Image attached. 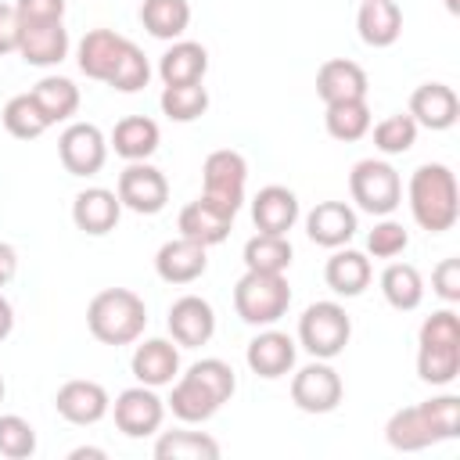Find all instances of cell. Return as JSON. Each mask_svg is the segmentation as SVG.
<instances>
[{"instance_id":"6da1fadb","label":"cell","mask_w":460,"mask_h":460,"mask_svg":"<svg viewBox=\"0 0 460 460\" xmlns=\"http://www.w3.org/2000/svg\"><path fill=\"white\" fill-rule=\"evenodd\" d=\"M237 392V377H234V367L208 356V359H198L190 363L187 374H180L172 381V395L165 399L172 417L183 420V424H205L219 413L223 402H230V395Z\"/></svg>"},{"instance_id":"7a4b0ae2","label":"cell","mask_w":460,"mask_h":460,"mask_svg":"<svg viewBox=\"0 0 460 460\" xmlns=\"http://www.w3.org/2000/svg\"><path fill=\"white\" fill-rule=\"evenodd\" d=\"M460 428V399L456 395H435L417 406H402L385 424V442L399 453H420L428 446L456 438Z\"/></svg>"},{"instance_id":"3957f363","label":"cell","mask_w":460,"mask_h":460,"mask_svg":"<svg viewBox=\"0 0 460 460\" xmlns=\"http://www.w3.org/2000/svg\"><path fill=\"white\" fill-rule=\"evenodd\" d=\"M410 212L413 223L428 234H446L453 230V223L460 219V190H456V176L449 165L442 162H424L413 169L410 187Z\"/></svg>"},{"instance_id":"277c9868","label":"cell","mask_w":460,"mask_h":460,"mask_svg":"<svg viewBox=\"0 0 460 460\" xmlns=\"http://www.w3.org/2000/svg\"><path fill=\"white\" fill-rule=\"evenodd\" d=\"M86 327L101 345H133L147 327V305L129 288H104L86 305Z\"/></svg>"},{"instance_id":"5b68a950","label":"cell","mask_w":460,"mask_h":460,"mask_svg":"<svg viewBox=\"0 0 460 460\" xmlns=\"http://www.w3.org/2000/svg\"><path fill=\"white\" fill-rule=\"evenodd\" d=\"M460 374V316L438 309L420 323L417 334V377L424 385H453Z\"/></svg>"},{"instance_id":"8992f818","label":"cell","mask_w":460,"mask_h":460,"mask_svg":"<svg viewBox=\"0 0 460 460\" xmlns=\"http://www.w3.org/2000/svg\"><path fill=\"white\" fill-rule=\"evenodd\" d=\"M291 305V284L284 273H259L244 270L234 284V309L252 327H273Z\"/></svg>"},{"instance_id":"52a82bcc","label":"cell","mask_w":460,"mask_h":460,"mask_svg":"<svg viewBox=\"0 0 460 460\" xmlns=\"http://www.w3.org/2000/svg\"><path fill=\"white\" fill-rule=\"evenodd\" d=\"M352 338V320L338 302H313L298 316V345L313 359H334Z\"/></svg>"},{"instance_id":"ba28073f","label":"cell","mask_w":460,"mask_h":460,"mask_svg":"<svg viewBox=\"0 0 460 460\" xmlns=\"http://www.w3.org/2000/svg\"><path fill=\"white\" fill-rule=\"evenodd\" d=\"M352 201L370 216H392L402 205V180L399 172L381 158H363L349 172Z\"/></svg>"},{"instance_id":"9c48e42d","label":"cell","mask_w":460,"mask_h":460,"mask_svg":"<svg viewBox=\"0 0 460 460\" xmlns=\"http://www.w3.org/2000/svg\"><path fill=\"white\" fill-rule=\"evenodd\" d=\"M244 183H248V162L241 151L219 147L205 158V165H201V198L205 201L237 216V208L244 201Z\"/></svg>"},{"instance_id":"30bf717a","label":"cell","mask_w":460,"mask_h":460,"mask_svg":"<svg viewBox=\"0 0 460 460\" xmlns=\"http://www.w3.org/2000/svg\"><path fill=\"white\" fill-rule=\"evenodd\" d=\"M111 417H115V428L126 435V438H147L162 428L165 420V399H158V392L151 385H133V388H122L111 402Z\"/></svg>"},{"instance_id":"8fae6325","label":"cell","mask_w":460,"mask_h":460,"mask_svg":"<svg viewBox=\"0 0 460 460\" xmlns=\"http://www.w3.org/2000/svg\"><path fill=\"white\" fill-rule=\"evenodd\" d=\"M122 208L137 212V216H158L169 201V180L158 165L151 162H129L119 172V187H115Z\"/></svg>"},{"instance_id":"7c38bea8","label":"cell","mask_w":460,"mask_h":460,"mask_svg":"<svg viewBox=\"0 0 460 460\" xmlns=\"http://www.w3.org/2000/svg\"><path fill=\"white\" fill-rule=\"evenodd\" d=\"M341 395H345L341 374L327 359H313L302 370H295V377H291V402L302 413H331V410H338Z\"/></svg>"},{"instance_id":"4fadbf2b","label":"cell","mask_w":460,"mask_h":460,"mask_svg":"<svg viewBox=\"0 0 460 460\" xmlns=\"http://www.w3.org/2000/svg\"><path fill=\"white\" fill-rule=\"evenodd\" d=\"M58 158L72 176H93L108 162V137L93 122H68L58 137Z\"/></svg>"},{"instance_id":"5bb4252c","label":"cell","mask_w":460,"mask_h":460,"mask_svg":"<svg viewBox=\"0 0 460 460\" xmlns=\"http://www.w3.org/2000/svg\"><path fill=\"white\" fill-rule=\"evenodd\" d=\"M54 410L68 420V424H79V428H90L97 420L108 417L111 410V399H108V388L101 381H90V377H72L58 388L54 395Z\"/></svg>"},{"instance_id":"9a60e30c","label":"cell","mask_w":460,"mask_h":460,"mask_svg":"<svg viewBox=\"0 0 460 460\" xmlns=\"http://www.w3.org/2000/svg\"><path fill=\"white\" fill-rule=\"evenodd\" d=\"M165 323L180 349H198V345H208L216 334V309L201 295H183L169 305Z\"/></svg>"},{"instance_id":"2e32d148","label":"cell","mask_w":460,"mask_h":460,"mask_svg":"<svg viewBox=\"0 0 460 460\" xmlns=\"http://www.w3.org/2000/svg\"><path fill=\"white\" fill-rule=\"evenodd\" d=\"M129 40L115 29H90L83 40H79V50H75V61H79V72L86 79H97V83H108L119 58L126 54Z\"/></svg>"},{"instance_id":"e0dca14e","label":"cell","mask_w":460,"mask_h":460,"mask_svg":"<svg viewBox=\"0 0 460 460\" xmlns=\"http://www.w3.org/2000/svg\"><path fill=\"white\" fill-rule=\"evenodd\" d=\"M208 248L190 237H172L155 252V273L165 284H194L208 270Z\"/></svg>"},{"instance_id":"ac0fdd59","label":"cell","mask_w":460,"mask_h":460,"mask_svg":"<svg viewBox=\"0 0 460 460\" xmlns=\"http://www.w3.org/2000/svg\"><path fill=\"white\" fill-rule=\"evenodd\" d=\"M295 338L291 334H284V331H259L252 341H248V349H244V363H248V370L252 374H259V377H266V381H277V377H284L291 367H295Z\"/></svg>"},{"instance_id":"d6986e66","label":"cell","mask_w":460,"mask_h":460,"mask_svg":"<svg viewBox=\"0 0 460 460\" xmlns=\"http://www.w3.org/2000/svg\"><path fill=\"white\" fill-rule=\"evenodd\" d=\"M18 54L25 65L50 68L61 65L68 54V29L65 22H40V25H18Z\"/></svg>"},{"instance_id":"ffe728a7","label":"cell","mask_w":460,"mask_h":460,"mask_svg":"<svg viewBox=\"0 0 460 460\" xmlns=\"http://www.w3.org/2000/svg\"><path fill=\"white\" fill-rule=\"evenodd\" d=\"M119 216H122V201L115 190L108 187H86L75 194L72 201V223L90 234V237H104L119 226Z\"/></svg>"},{"instance_id":"44dd1931","label":"cell","mask_w":460,"mask_h":460,"mask_svg":"<svg viewBox=\"0 0 460 460\" xmlns=\"http://www.w3.org/2000/svg\"><path fill=\"white\" fill-rule=\"evenodd\" d=\"M129 370L140 385H151V388L172 385L180 377V345H172L169 338H147L144 345L133 349Z\"/></svg>"},{"instance_id":"7402d4cb","label":"cell","mask_w":460,"mask_h":460,"mask_svg":"<svg viewBox=\"0 0 460 460\" xmlns=\"http://www.w3.org/2000/svg\"><path fill=\"white\" fill-rule=\"evenodd\" d=\"M460 115V97L446 83H420L410 93V119L424 129H449Z\"/></svg>"},{"instance_id":"603a6c76","label":"cell","mask_w":460,"mask_h":460,"mask_svg":"<svg viewBox=\"0 0 460 460\" xmlns=\"http://www.w3.org/2000/svg\"><path fill=\"white\" fill-rule=\"evenodd\" d=\"M356 212L345 205V201H320L316 208H309L305 216V234L313 244L320 248H341L356 237Z\"/></svg>"},{"instance_id":"cb8c5ba5","label":"cell","mask_w":460,"mask_h":460,"mask_svg":"<svg viewBox=\"0 0 460 460\" xmlns=\"http://www.w3.org/2000/svg\"><path fill=\"white\" fill-rule=\"evenodd\" d=\"M252 223L259 234H284L298 223V198L295 190L280 187V183H270L262 187L255 198H252Z\"/></svg>"},{"instance_id":"d4e9b609","label":"cell","mask_w":460,"mask_h":460,"mask_svg":"<svg viewBox=\"0 0 460 460\" xmlns=\"http://www.w3.org/2000/svg\"><path fill=\"white\" fill-rule=\"evenodd\" d=\"M230 226H234V216L223 212L219 205L205 201L201 194L194 201H187L183 212H180V237H190V241H198L205 248L223 244L230 237Z\"/></svg>"},{"instance_id":"484cf974","label":"cell","mask_w":460,"mask_h":460,"mask_svg":"<svg viewBox=\"0 0 460 460\" xmlns=\"http://www.w3.org/2000/svg\"><path fill=\"white\" fill-rule=\"evenodd\" d=\"M316 93L323 104L334 101H356L367 97V72L363 65L349 61V58H331L316 68Z\"/></svg>"},{"instance_id":"4316f807","label":"cell","mask_w":460,"mask_h":460,"mask_svg":"<svg viewBox=\"0 0 460 460\" xmlns=\"http://www.w3.org/2000/svg\"><path fill=\"white\" fill-rule=\"evenodd\" d=\"M158 140H162V129H158L155 119H147V115H126V119L115 122L108 147H115V155L126 158V162H147L158 151Z\"/></svg>"},{"instance_id":"83f0119b","label":"cell","mask_w":460,"mask_h":460,"mask_svg":"<svg viewBox=\"0 0 460 460\" xmlns=\"http://www.w3.org/2000/svg\"><path fill=\"white\" fill-rule=\"evenodd\" d=\"M370 277H374L370 259H367L363 252H356V248H345V244L334 248V255H331L327 266H323V280H327V288H331L334 295H345V298L363 295L367 284H370Z\"/></svg>"},{"instance_id":"f1b7e54d","label":"cell","mask_w":460,"mask_h":460,"mask_svg":"<svg viewBox=\"0 0 460 460\" xmlns=\"http://www.w3.org/2000/svg\"><path fill=\"white\" fill-rule=\"evenodd\" d=\"M356 29L367 47H374V50L392 47L402 32V11L395 0H363L359 14H356Z\"/></svg>"},{"instance_id":"f546056e","label":"cell","mask_w":460,"mask_h":460,"mask_svg":"<svg viewBox=\"0 0 460 460\" xmlns=\"http://www.w3.org/2000/svg\"><path fill=\"white\" fill-rule=\"evenodd\" d=\"M208 72V50L194 40H176L162 58H158V75L162 86H176V83H201Z\"/></svg>"},{"instance_id":"4dcf8cb0","label":"cell","mask_w":460,"mask_h":460,"mask_svg":"<svg viewBox=\"0 0 460 460\" xmlns=\"http://www.w3.org/2000/svg\"><path fill=\"white\" fill-rule=\"evenodd\" d=\"M381 295L392 309L413 313L424 302V277L413 262H388L381 273Z\"/></svg>"},{"instance_id":"1f68e13d","label":"cell","mask_w":460,"mask_h":460,"mask_svg":"<svg viewBox=\"0 0 460 460\" xmlns=\"http://www.w3.org/2000/svg\"><path fill=\"white\" fill-rule=\"evenodd\" d=\"M32 101L40 104V111L47 115V122H68L79 111V86L65 75H43L32 90Z\"/></svg>"},{"instance_id":"d6a6232c","label":"cell","mask_w":460,"mask_h":460,"mask_svg":"<svg viewBox=\"0 0 460 460\" xmlns=\"http://www.w3.org/2000/svg\"><path fill=\"white\" fill-rule=\"evenodd\" d=\"M140 25L155 40H180L190 25V4L187 0H144Z\"/></svg>"},{"instance_id":"836d02e7","label":"cell","mask_w":460,"mask_h":460,"mask_svg":"<svg viewBox=\"0 0 460 460\" xmlns=\"http://www.w3.org/2000/svg\"><path fill=\"white\" fill-rule=\"evenodd\" d=\"M370 104L367 97H356V101H334L327 104V115H323V126L334 140L341 144H352V140H363L370 133Z\"/></svg>"},{"instance_id":"e575fe53","label":"cell","mask_w":460,"mask_h":460,"mask_svg":"<svg viewBox=\"0 0 460 460\" xmlns=\"http://www.w3.org/2000/svg\"><path fill=\"white\" fill-rule=\"evenodd\" d=\"M223 449L212 435L205 431H162L155 442V456L158 460H216Z\"/></svg>"},{"instance_id":"d590c367","label":"cell","mask_w":460,"mask_h":460,"mask_svg":"<svg viewBox=\"0 0 460 460\" xmlns=\"http://www.w3.org/2000/svg\"><path fill=\"white\" fill-rule=\"evenodd\" d=\"M291 266V241L284 234H255L244 244V270L259 273H288Z\"/></svg>"},{"instance_id":"8d00e7d4","label":"cell","mask_w":460,"mask_h":460,"mask_svg":"<svg viewBox=\"0 0 460 460\" xmlns=\"http://www.w3.org/2000/svg\"><path fill=\"white\" fill-rule=\"evenodd\" d=\"M162 115H169L172 122H194L208 111V90L205 83H176V86H162Z\"/></svg>"},{"instance_id":"74e56055","label":"cell","mask_w":460,"mask_h":460,"mask_svg":"<svg viewBox=\"0 0 460 460\" xmlns=\"http://www.w3.org/2000/svg\"><path fill=\"white\" fill-rule=\"evenodd\" d=\"M4 126L11 137L18 140H36L50 129L47 115L40 111V104L32 101V93H14L7 104H4Z\"/></svg>"},{"instance_id":"f35d334b","label":"cell","mask_w":460,"mask_h":460,"mask_svg":"<svg viewBox=\"0 0 460 460\" xmlns=\"http://www.w3.org/2000/svg\"><path fill=\"white\" fill-rule=\"evenodd\" d=\"M417 129L420 126L410 119V111H395L374 126V147L381 155H406L417 144Z\"/></svg>"},{"instance_id":"ab89813d","label":"cell","mask_w":460,"mask_h":460,"mask_svg":"<svg viewBox=\"0 0 460 460\" xmlns=\"http://www.w3.org/2000/svg\"><path fill=\"white\" fill-rule=\"evenodd\" d=\"M36 453V428L18 413H0V456L25 460Z\"/></svg>"},{"instance_id":"60d3db41","label":"cell","mask_w":460,"mask_h":460,"mask_svg":"<svg viewBox=\"0 0 460 460\" xmlns=\"http://www.w3.org/2000/svg\"><path fill=\"white\" fill-rule=\"evenodd\" d=\"M147 79H151V65H147V58H144V50L129 40L126 54L119 58L115 72H111V79H108V86L119 90V93H137V90L147 86Z\"/></svg>"},{"instance_id":"b9f144b4","label":"cell","mask_w":460,"mask_h":460,"mask_svg":"<svg viewBox=\"0 0 460 460\" xmlns=\"http://www.w3.org/2000/svg\"><path fill=\"white\" fill-rule=\"evenodd\" d=\"M406 244H410L406 226L388 219V216H381V223H374V230L367 234V252L374 259H395V255L406 252Z\"/></svg>"},{"instance_id":"7bdbcfd3","label":"cell","mask_w":460,"mask_h":460,"mask_svg":"<svg viewBox=\"0 0 460 460\" xmlns=\"http://www.w3.org/2000/svg\"><path fill=\"white\" fill-rule=\"evenodd\" d=\"M18 25H40V22H61L65 0H14Z\"/></svg>"},{"instance_id":"ee69618b","label":"cell","mask_w":460,"mask_h":460,"mask_svg":"<svg viewBox=\"0 0 460 460\" xmlns=\"http://www.w3.org/2000/svg\"><path fill=\"white\" fill-rule=\"evenodd\" d=\"M431 288L442 302H460V259H442L435 270H431Z\"/></svg>"},{"instance_id":"f6af8a7d","label":"cell","mask_w":460,"mask_h":460,"mask_svg":"<svg viewBox=\"0 0 460 460\" xmlns=\"http://www.w3.org/2000/svg\"><path fill=\"white\" fill-rule=\"evenodd\" d=\"M18 50V14L14 4H0V58Z\"/></svg>"},{"instance_id":"bcb514c9","label":"cell","mask_w":460,"mask_h":460,"mask_svg":"<svg viewBox=\"0 0 460 460\" xmlns=\"http://www.w3.org/2000/svg\"><path fill=\"white\" fill-rule=\"evenodd\" d=\"M14 273H18V252H14V244L0 241V288H7L14 280Z\"/></svg>"},{"instance_id":"7dc6e473","label":"cell","mask_w":460,"mask_h":460,"mask_svg":"<svg viewBox=\"0 0 460 460\" xmlns=\"http://www.w3.org/2000/svg\"><path fill=\"white\" fill-rule=\"evenodd\" d=\"M11 331H14V309H11V302L0 295V341H4Z\"/></svg>"},{"instance_id":"c3c4849f","label":"cell","mask_w":460,"mask_h":460,"mask_svg":"<svg viewBox=\"0 0 460 460\" xmlns=\"http://www.w3.org/2000/svg\"><path fill=\"white\" fill-rule=\"evenodd\" d=\"M83 456H97V460H104V449H93V446H79V449H72V453H68V460H83Z\"/></svg>"},{"instance_id":"681fc988","label":"cell","mask_w":460,"mask_h":460,"mask_svg":"<svg viewBox=\"0 0 460 460\" xmlns=\"http://www.w3.org/2000/svg\"><path fill=\"white\" fill-rule=\"evenodd\" d=\"M446 11L449 14H460V0H446Z\"/></svg>"},{"instance_id":"f907efd6","label":"cell","mask_w":460,"mask_h":460,"mask_svg":"<svg viewBox=\"0 0 460 460\" xmlns=\"http://www.w3.org/2000/svg\"><path fill=\"white\" fill-rule=\"evenodd\" d=\"M4 392H7V388H4V377H0V402H4Z\"/></svg>"}]
</instances>
